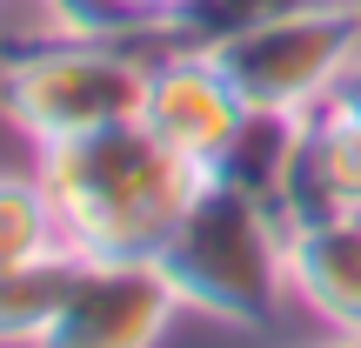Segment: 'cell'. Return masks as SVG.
I'll return each mask as SVG.
<instances>
[{"mask_svg": "<svg viewBox=\"0 0 361 348\" xmlns=\"http://www.w3.org/2000/svg\"><path fill=\"white\" fill-rule=\"evenodd\" d=\"M34 174L54 201L67 255L80 261H154L207 181V168L174 155L147 121L34 148Z\"/></svg>", "mask_w": 361, "mask_h": 348, "instance_id": "6da1fadb", "label": "cell"}, {"mask_svg": "<svg viewBox=\"0 0 361 348\" xmlns=\"http://www.w3.org/2000/svg\"><path fill=\"white\" fill-rule=\"evenodd\" d=\"M161 275L174 282L180 308L221 328H268L288 288V221L234 181H201L188 215L161 241Z\"/></svg>", "mask_w": 361, "mask_h": 348, "instance_id": "7a4b0ae2", "label": "cell"}, {"mask_svg": "<svg viewBox=\"0 0 361 348\" xmlns=\"http://www.w3.org/2000/svg\"><path fill=\"white\" fill-rule=\"evenodd\" d=\"M154 47H134V34H47L13 40L0 54V114L34 148L74 141V134L141 121Z\"/></svg>", "mask_w": 361, "mask_h": 348, "instance_id": "3957f363", "label": "cell"}, {"mask_svg": "<svg viewBox=\"0 0 361 348\" xmlns=\"http://www.w3.org/2000/svg\"><path fill=\"white\" fill-rule=\"evenodd\" d=\"M247 114H314L361 61V0H322L214 54Z\"/></svg>", "mask_w": 361, "mask_h": 348, "instance_id": "277c9868", "label": "cell"}, {"mask_svg": "<svg viewBox=\"0 0 361 348\" xmlns=\"http://www.w3.org/2000/svg\"><path fill=\"white\" fill-rule=\"evenodd\" d=\"M180 315L161 261H80L61 315L34 348H161Z\"/></svg>", "mask_w": 361, "mask_h": 348, "instance_id": "5b68a950", "label": "cell"}, {"mask_svg": "<svg viewBox=\"0 0 361 348\" xmlns=\"http://www.w3.org/2000/svg\"><path fill=\"white\" fill-rule=\"evenodd\" d=\"M241 114H247V107H241V94H234V80L221 74L214 54L174 47V40H161V47H154L141 121L174 148V155H188L194 168H214V161L228 155Z\"/></svg>", "mask_w": 361, "mask_h": 348, "instance_id": "8992f818", "label": "cell"}, {"mask_svg": "<svg viewBox=\"0 0 361 348\" xmlns=\"http://www.w3.org/2000/svg\"><path fill=\"white\" fill-rule=\"evenodd\" d=\"M274 215L288 228L328 221V215H361V128L348 114H335V107L301 114L295 168H288V188H281Z\"/></svg>", "mask_w": 361, "mask_h": 348, "instance_id": "52a82bcc", "label": "cell"}, {"mask_svg": "<svg viewBox=\"0 0 361 348\" xmlns=\"http://www.w3.org/2000/svg\"><path fill=\"white\" fill-rule=\"evenodd\" d=\"M288 288L335 335H361V215L288 228Z\"/></svg>", "mask_w": 361, "mask_h": 348, "instance_id": "ba28073f", "label": "cell"}, {"mask_svg": "<svg viewBox=\"0 0 361 348\" xmlns=\"http://www.w3.org/2000/svg\"><path fill=\"white\" fill-rule=\"evenodd\" d=\"M74 275H80V255H67V248L0 268V348H34L47 335V322L61 315L67 288H74Z\"/></svg>", "mask_w": 361, "mask_h": 348, "instance_id": "9c48e42d", "label": "cell"}, {"mask_svg": "<svg viewBox=\"0 0 361 348\" xmlns=\"http://www.w3.org/2000/svg\"><path fill=\"white\" fill-rule=\"evenodd\" d=\"M295 141H301V114H241L228 155H221L207 174L247 188L255 201H268V208H281L288 168H295Z\"/></svg>", "mask_w": 361, "mask_h": 348, "instance_id": "30bf717a", "label": "cell"}, {"mask_svg": "<svg viewBox=\"0 0 361 348\" xmlns=\"http://www.w3.org/2000/svg\"><path fill=\"white\" fill-rule=\"evenodd\" d=\"M301 7H322V0H180L168 13V27H161V40L221 54V47H234V40L261 34V27L288 20V13H301Z\"/></svg>", "mask_w": 361, "mask_h": 348, "instance_id": "8fae6325", "label": "cell"}, {"mask_svg": "<svg viewBox=\"0 0 361 348\" xmlns=\"http://www.w3.org/2000/svg\"><path fill=\"white\" fill-rule=\"evenodd\" d=\"M54 248H67V241H61V221H54L40 174H0V268L40 261Z\"/></svg>", "mask_w": 361, "mask_h": 348, "instance_id": "7c38bea8", "label": "cell"}, {"mask_svg": "<svg viewBox=\"0 0 361 348\" xmlns=\"http://www.w3.org/2000/svg\"><path fill=\"white\" fill-rule=\"evenodd\" d=\"M180 0H47L67 34H161Z\"/></svg>", "mask_w": 361, "mask_h": 348, "instance_id": "4fadbf2b", "label": "cell"}, {"mask_svg": "<svg viewBox=\"0 0 361 348\" xmlns=\"http://www.w3.org/2000/svg\"><path fill=\"white\" fill-rule=\"evenodd\" d=\"M322 107H335V114H348V121H355V128H361V61H355V67H348V74H341V80H335V94H328V101H322Z\"/></svg>", "mask_w": 361, "mask_h": 348, "instance_id": "5bb4252c", "label": "cell"}, {"mask_svg": "<svg viewBox=\"0 0 361 348\" xmlns=\"http://www.w3.org/2000/svg\"><path fill=\"white\" fill-rule=\"evenodd\" d=\"M322 348H361V335H328Z\"/></svg>", "mask_w": 361, "mask_h": 348, "instance_id": "9a60e30c", "label": "cell"}]
</instances>
